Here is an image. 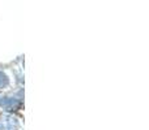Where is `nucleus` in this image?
<instances>
[{"label": "nucleus", "instance_id": "f257e3e1", "mask_svg": "<svg viewBox=\"0 0 149 130\" xmlns=\"http://www.w3.org/2000/svg\"><path fill=\"white\" fill-rule=\"evenodd\" d=\"M18 122L13 116L4 115L0 117V130H17Z\"/></svg>", "mask_w": 149, "mask_h": 130}, {"label": "nucleus", "instance_id": "f03ea898", "mask_svg": "<svg viewBox=\"0 0 149 130\" xmlns=\"http://www.w3.org/2000/svg\"><path fill=\"white\" fill-rule=\"evenodd\" d=\"M8 83H9V78L7 77V74H4L3 72H0V89L8 86Z\"/></svg>", "mask_w": 149, "mask_h": 130}]
</instances>
